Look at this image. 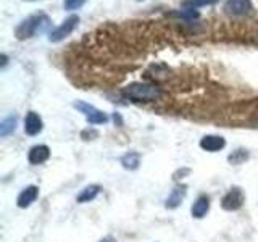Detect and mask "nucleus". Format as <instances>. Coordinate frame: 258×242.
Instances as JSON below:
<instances>
[{
	"label": "nucleus",
	"mask_w": 258,
	"mask_h": 242,
	"mask_svg": "<svg viewBox=\"0 0 258 242\" xmlns=\"http://www.w3.org/2000/svg\"><path fill=\"white\" fill-rule=\"evenodd\" d=\"M208 210H210V199L207 196H200L196 200V204L192 205L190 212L194 218H204L208 213Z\"/></svg>",
	"instance_id": "9b49d317"
},
{
	"label": "nucleus",
	"mask_w": 258,
	"mask_h": 242,
	"mask_svg": "<svg viewBox=\"0 0 258 242\" xmlns=\"http://www.w3.org/2000/svg\"><path fill=\"white\" fill-rule=\"evenodd\" d=\"M39 196V189L36 186H28L26 189H23L21 194L18 196V200H16V204H18L20 208H28L32 202H34Z\"/></svg>",
	"instance_id": "1a4fd4ad"
},
{
	"label": "nucleus",
	"mask_w": 258,
	"mask_h": 242,
	"mask_svg": "<svg viewBox=\"0 0 258 242\" xmlns=\"http://www.w3.org/2000/svg\"><path fill=\"white\" fill-rule=\"evenodd\" d=\"M218 0H184L182 8L185 10H197L200 7H207V5H213Z\"/></svg>",
	"instance_id": "dca6fc26"
},
{
	"label": "nucleus",
	"mask_w": 258,
	"mask_h": 242,
	"mask_svg": "<svg viewBox=\"0 0 258 242\" xmlns=\"http://www.w3.org/2000/svg\"><path fill=\"white\" fill-rule=\"evenodd\" d=\"M26 2H34V0H26Z\"/></svg>",
	"instance_id": "412c9836"
},
{
	"label": "nucleus",
	"mask_w": 258,
	"mask_h": 242,
	"mask_svg": "<svg viewBox=\"0 0 258 242\" xmlns=\"http://www.w3.org/2000/svg\"><path fill=\"white\" fill-rule=\"evenodd\" d=\"M86 2L87 0H64V8H67V10H78V8H81Z\"/></svg>",
	"instance_id": "a211bd4d"
},
{
	"label": "nucleus",
	"mask_w": 258,
	"mask_h": 242,
	"mask_svg": "<svg viewBox=\"0 0 258 242\" xmlns=\"http://www.w3.org/2000/svg\"><path fill=\"white\" fill-rule=\"evenodd\" d=\"M75 108H78L81 113H84L87 123H91V125H102V123H107V121H108L107 115H105L103 111L97 110L95 107H92V105H89V103L76 102Z\"/></svg>",
	"instance_id": "20e7f679"
},
{
	"label": "nucleus",
	"mask_w": 258,
	"mask_h": 242,
	"mask_svg": "<svg viewBox=\"0 0 258 242\" xmlns=\"http://www.w3.org/2000/svg\"><path fill=\"white\" fill-rule=\"evenodd\" d=\"M252 2L250 0H228L224 4V12L231 16H244L252 12Z\"/></svg>",
	"instance_id": "423d86ee"
},
{
	"label": "nucleus",
	"mask_w": 258,
	"mask_h": 242,
	"mask_svg": "<svg viewBox=\"0 0 258 242\" xmlns=\"http://www.w3.org/2000/svg\"><path fill=\"white\" fill-rule=\"evenodd\" d=\"M79 23V16L78 15H71L68 16L67 20H64L58 28H55L50 34H48V40L50 42H60V40L67 39L73 31H75V28L78 26Z\"/></svg>",
	"instance_id": "7ed1b4c3"
},
{
	"label": "nucleus",
	"mask_w": 258,
	"mask_h": 242,
	"mask_svg": "<svg viewBox=\"0 0 258 242\" xmlns=\"http://www.w3.org/2000/svg\"><path fill=\"white\" fill-rule=\"evenodd\" d=\"M124 95L136 102H152L160 97V89L157 86L145 83H133L124 87Z\"/></svg>",
	"instance_id": "f03ea898"
},
{
	"label": "nucleus",
	"mask_w": 258,
	"mask_h": 242,
	"mask_svg": "<svg viewBox=\"0 0 258 242\" xmlns=\"http://www.w3.org/2000/svg\"><path fill=\"white\" fill-rule=\"evenodd\" d=\"M139 2H141V0H139Z\"/></svg>",
	"instance_id": "4be33fe9"
},
{
	"label": "nucleus",
	"mask_w": 258,
	"mask_h": 242,
	"mask_svg": "<svg viewBox=\"0 0 258 242\" xmlns=\"http://www.w3.org/2000/svg\"><path fill=\"white\" fill-rule=\"evenodd\" d=\"M48 157H50V149H48L47 145H34V147L29 150L28 160L31 165H40V163H44V161H47Z\"/></svg>",
	"instance_id": "0eeeda50"
},
{
	"label": "nucleus",
	"mask_w": 258,
	"mask_h": 242,
	"mask_svg": "<svg viewBox=\"0 0 258 242\" xmlns=\"http://www.w3.org/2000/svg\"><path fill=\"white\" fill-rule=\"evenodd\" d=\"M247 158H248L247 150H242V149H239V150H236V152H232L231 155L228 157L229 163H232V165H240L242 161H245Z\"/></svg>",
	"instance_id": "f3484780"
},
{
	"label": "nucleus",
	"mask_w": 258,
	"mask_h": 242,
	"mask_svg": "<svg viewBox=\"0 0 258 242\" xmlns=\"http://www.w3.org/2000/svg\"><path fill=\"white\" fill-rule=\"evenodd\" d=\"M244 192H242L239 188H232L221 200V207L228 212H236L242 205H244Z\"/></svg>",
	"instance_id": "39448f33"
},
{
	"label": "nucleus",
	"mask_w": 258,
	"mask_h": 242,
	"mask_svg": "<svg viewBox=\"0 0 258 242\" xmlns=\"http://www.w3.org/2000/svg\"><path fill=\"white\" fill-rule=\"evenodd\" d=\"M100 242H116V240L113 239V237H105V239H102Z\"/></svg>",
	"instance_id": "6ab92c4d"
},
{
	"label": "nucleus",
	"mask_w": 258,
	"mask_h": 242,
	"mask_svg": "<svg viewBox=\"0 0 258 242\" xmlns=\"http://www.w3.org/2000/svg\"><path fill=\"white\" fill-rule=\"evenodd\" d=\"M224 145H226V141L221 136H205L204 139L200 141V147L207 152H218V150H221Z\"/></svg>",
	"instance_id": "9d476101"
},
{
	"label": "nucleus",
	"mask_w": 258,
	"mask_h": 242,
	"mask_svg": "<svg viewBox=\"0 0 258 242\" xmlns=\"http://www.w3.org/2000/svg\"><path fill=\"white\" fill-rule=\"evenodd\" d=\"M48 26H50V18H48L47 15L44 13L32 15L20 23V26L15 31V36L18 40H26V39L34 37L39 32H44Z\"/></svg>",
	"instance_id": "f257e3e1"
},
{
	"label": "nucleus",
	"mask_w": 258,
	"mask_h": 242,
	"mask_svg": "<svg viewBox=\"0 0 258 242\" xmlns=\"http://www.w3.org/2000/svg\"><path fill=\"white\" fill-rule=\"evenodd\" d=\"M185 197V186H177L171 191L169 197L166 199V208H176Z\"/></svg>",
	"instance_id": "f8f14e48"
},
{
	"label": "nucleus",
	"mask_w": 258,
	"mask_h": 242,
	"mask_svg": "<svg viewBox=\"0 0 258 242\" xmlns=\"http://www.w3.org/2000/svg\"><path fill=\"white\" fill-rule=\"evenodd\" d=\"M5 65H7V56L2 55V67H5Z\"/></svg>",
	"instance_id": "aec40b11"
},
{
	"label": "nucleus",
	"mask_w": 258,
	"mask_h": 242,
	"mask_svg": "<svg viewBox=\"0 0 258 242\" xmlns=\"http://www.w3.org/2000/svg\"><path fill=\"white\" fill-rule=\"evenodd\" d=\"M99 192H100V186H97V184L87 186V188L78 196V202H79V204H84V202H91V200H94L97 196H99Z\"/></svg>",
	"instance_id": "ddd939ff"
},
{
	"label": "nucleus",
	"mask_w": 258,
	"mask_h": 242,
	"mask_svg": "<svg viewBox=\"0 0 258 242\" xmlns=\"http://www.w3.org/2000/svg\"><path fill=\"white\" fill-rule=\"evenodd\" d=\"M16 123H18L16 116H8V118H5L2 123H0V136L7 137V136L13 134L15 129H16Z\"/></svg>",
	"instance_id": "4468645a"
},
{
	"label": "nucleus",
	"mask_w": 258,
	"mask_h": 242,
	"mask_svg": "<svg viewBox=\"0 0 258 242\" xmlns=\"http://www.w3.org/2000/svg\"><path fill=\"white\" fill-rule=\"evenodd\" d=\"M139 163H141V157H139V153H136V152H129L121 158V165L126 169H136L139 166Z\"/></svg>",
	"instance_id": "2eb2a0df"
},
{
	"label": "nucleus",
	"mask_w": 258,
	"mask_h": 242,
	"mask_svg": "<svg viewBox=\"0 0 258 242\" xmlns=\"http://www.w3.org/2000/svg\"><path fill=\"white\" fill-rule=\"evenodd\" d=\"M24 131L29 136H36L42 131V119L34 111H29L24 119Z\"/></svg>",
	"instance_id": "6e6552de"
}]
</instances>
